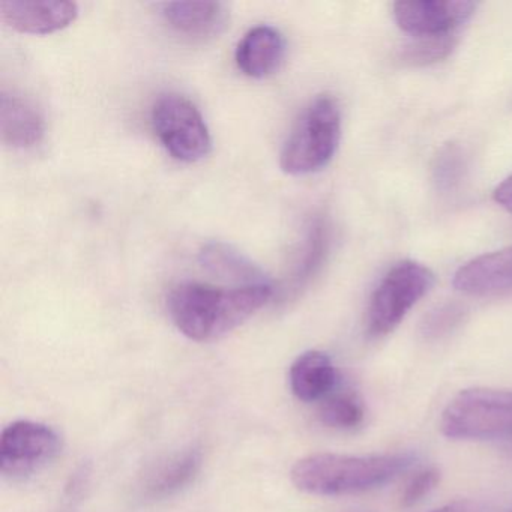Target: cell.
Masks as SVG:
<instances>
[{"label": "cell", "mask_w": 512, "mask_h": 512, "mask_svg": "<svg viewBox=\"0 0 512 512\" xmlns=\"http://www.w3.org/2000/svg\"><path fill=\"white\" fill-rule=\"evenodd\" d=\"M271 298L272 286L223 289L188 281L172 289L167 308L176 328L185 337L206 343L235 331Z\"/></svg>", "instance_id": "6da1fadb"}, {"label": "cell", "mask_w": 512, "mask_h": 512, "mask_svg": "<svg viewBox=\"0 0 512 512\" xmlns=\"http://www.w3.org/2000/svg\"><path fill=\"white\" fill-rule=\"evenodd\" d=\"M409 452L397 454L308 455L293 466L292 482L301 491L316 496H349L368 493L391 484L415 464Z\"/></svg>", "instance_id": "7a4b0ae2"}, {"label": "cell", "mask_w": 512, "mask_h": 512, "mask_svg": "<svg viewBox=\"0 0 512 512\" xmlns=\"http://www.w3.org/2000/svg\"><path fill=\"white\" fill-rule=\"evenodd\" d=\"M341 139L337 101L320 95L305 107L281 149L280 166L292 176L311 175L328 166Z\"/></svg>", "instance_id": "3957f363"}, {"label": "cell", "mask_w": 512, "mask_h": 512, "mask_svg": "<svg viewBox=\"0 0 512 512\" xmlns=\"http://www.w3.org/2000/svg\"><path fill=\"white\" fill-rule=\"evenodd\" d=\"M433 283V272L421 263L406 260L395 265L371 296L368 334L380 338L394 331Z\"/></svg>", "instance_id": "277c9868"}, {"label": "cell", "mask_w": 512, "mask_h": 512, "mask_svg": "<svg viewBox=\"0 0 512 512\" xmlns=\"http://www.w3.org/2000/svg\"><path fill=\"white\" fill-rule=\"evenodd\" d=\"M152 125L166 151L176 160L197 163L211 152V133L202 113L182 95H161L152 109Z\"/></svg>", "instance_id": "5b68a950"}, {"label": "cell", "mask_w": 512, "mask_h": 512, "mask_svg": "<svg viewBox=\"0 0 512 512\" xmlns=\"http://www.w3.org/2000/svg\"><path fill=\"white\" fill-rule=\"evenodd\" d=\"M59 451L61 437L49 425L13 422L0 437V469L5 475H28L52 461Z\"/></svg>", "instance_id": "8992f818"}, {"label": "cell", "mask_w": 512, "mask_h": 512, "mask_svg": "<svg viewBox=\"0 0 512 512\" xmlns=\"http://www.w3.org/2000/svg\"><path fill=\"white\" fill-rule=\"evenodd\" d=\"M473 11L469 0H401L394 5L398 28L416 38L448 37Z\"/></svg>", "instance_id": "52a82bcc"}, {"label": "cell", "mask_w": 512, "mask_h": 512, "mask_svg": "<svg viewBox=\"0 0 512 512\" xmlns=\"http://www.w3.org/2000/svg\"><path fill=\"white\" fill-rule=\"evenodd\" d=\"M79 7L74 2L0 0V20L22 34L49 35L76 22Z\"/></svg>", "instance_id": "ba28073f"}, {"label": "cell", "mask_w": 512, "mask_h": 512, "mask_svg": "<svg viewBox=\"0 0 512 512\" xmlns=\"http://www.w3.org/2000/svg\"><path fill=\"white\" fill-rule=\"evenodd\" d=\"M163 17L173 32L187 40L203 43L223 34L229 11L221 2H169L163 4Z\"/></svg>", "instance_id": "9c48e42d"}, {"label": "cell", "mask_w": 512, "mask_h": 512, "mask_svg": "<svg viewBox=\"0 0 512 512\" xmlns=\"http://www.w3.org/2000/svg\"><path fill=\"white\" fill-rule=\"evenodd\" d=\"M454 287L473 296L512 290V247L484 254L461 266L455 274Z\"/></svg>", "instance_id": "30bf717a"}, {"label": "cell", "mask_w": 512, "mask_h": 512, "mask_svg": "<svg viewBox=\"0 0 512 512\" xmlns=\"http://www.w3.org/2000/svg\"><path fill=\"white\" fill-rule=\"evenodd\" d=\"M46 134L41 110L23 95L2 92L0 97V137L13 149H31Z\"/></svg>", "instance_id": "8fae6325"}, {"label": "cell", "mask_w": 512, "mask_h": 512, "mask_svg": "<svg viewBox=\"0 0 512 512\" xmlns=\"http://www.w3.org/2000/svg\"><path fill=\"white\" fill-rule=\"evenodd\" d=\"M286 58V41L272 26L248 31L236 49V64L251 79H266L280 70Z\"/></svg>", "instance_id": "7c38bea8"}, {"label": "cell", "mask_w": 512, "mask_h": 512, "mask_svg": "<svg viewBox=\"0 0 512 512\" xmlns=\"http://www.w3.org/2000/svg\"><path fill=\"white\" fill-rule=\"evenodd\" d=\"M290 388L305 403L322 400L337 385V370L331 358L319 350H308L290 367Z\"/></svg>", "instance_id": "4fadbf2b"}, {"label": "cell", "mask_w": 512, "mask_h": 512, "mask_svg": "<svg viewBox=\"0 0 512 512\" xmlns=\"http://www.w3.org/2000/svg\"><path fill=\"white\" fill-rule=\"evenodd\" d=\"M202 467V452L185 449L158 464L143 482V494L149 499H166L187 487Z\"/></svg>", "instance_id": "5bb4252c"}, {"label": "cell", "mask_w": 512, "mask_h": 512, "mask_svg": "<svg viewBox=\"0 0 512 512\" xmlns=\"http://www.w3.org/2000/svg\"><path fill=\"white\" fill-rule=\"evenodd\" d=\"M200 262L212 274L242 286H271L268 275L248 257L226 244L206 245L200 253Z\"/></svg>", "instance_id": "9a60e30c"}, {"label": "cell", "mask_w": 512, "mask_h": 512, "mask_svg": "<svg viewBox=\"0 0 512 512\" xmlns=\"http://www.w3.org/2000/svg\"><path fill=\"white\" fill-rule=\"evenodd\" d=\"M319 418L326 427L335 428V430H352L364 421V404L353 394L335 395L322 404Z\"/></svg>", "instance_id": "2e32d148"}, {"label": "cell", "mask_w": 512, "mask_h": 512, "mask_svg": "<svg viewBox=\"0 0 512 512\" xmlns=\"http://www.w3.org/2000/svg\"><path fill=\"white\" fill-rule=\"evenodd\" d=\"M454 47L452 37L418 38L415 43L406 47L403 59L410 64L425 65L440 61L451 53Z\"/></svg>", "instance_id": "e0dca14e"}, {"label": "cell", "mask_w": 512, "mask_h": 512, "mask_svg": "<svg viewBox=\"0 0 512 512\" xmlns=\"http://www.w3.org/2000/svg\"><path fill=\"white\" fill-rule=\"evenodd\" d=\"M439 482V470L433 469V467L415 473L401 493V506L412 508V506L418 505L439 485Z\"/></svg>", "instance_id": "ac0fdd59"}, {"label": "cell", "mask_w": 512, "mask_h": 512, "mask_svg": "<svg viewBox=\"0 0 512 512\" xmlns=\"http://www.w3.org/2000/svg\"><path fill=\"white\" fill-rule=\"evenodd\" d=\"M458 313H460V311H455L454 308H446V310L437 311L436 314H433V316L428 319L427 325H425V334H442V332H445V329L452 326V323H454L455 319L458 317Z\"/></svg>", "instance_id": "d6986e66"}, {"label": "cell", "mask_w": 512, "mask_h": 512, "mask_svg": "<svg viewBox=\"0 0 512 512\" xmlns=\"http://www.w3.org/2000/svg\"><path fill=\"white\" fill-rule=\"evenodd\" d=\"M455 157H457V155H455L452 149H449V151H446L445 154L440 157V163L439 166H437V178H439L440 181L448 182V184L454 181L455 172L458 170L455 169V167H460Z\"/></svg>", "instance_id": "ffe728a7"}, {"label": "cell", "mask_w": 512, "mask_h": 512, "mask_svg": "<svg viewBox=\"0 0 512 512\" xmlns=\"http://www.w3.org/2000/svg\"><path fill=\"white\" fill-rule=\"evenodd\" d=\"M493 197L497 205L502 206L503 209L512 214V173L497 185Z\"/></svg>", "instance_id": "44dd1931"}, {"label": "cell", "mask_w": 512, "mask_h": 512, "mask_svg": "<svg viewBox=\"0 0 512 512\" xmlns=\"http://www.w3.org/2000/svg\"><path fill=\"white\" fill-rule=\"evenodd\" d=\"M431 512H469L467 511L466 503L463 502H452L448 505L440 506V508L434 509Z\"/></svg>", "instance_id": "7402d4cb"}, {"label": "cell", "mask_w": 512, "mask_h": 512, "mask_svg": "<svg viewBox=\"0 0 512 512\" xmlns=\"http://www.w3.org/2000/svg\"><path fill=\"white\" fill-rule=\"evenodd\" d=\"M511 452H512V446H511Z\"/></svg>", "instance_id": "603a6c76"}]
</instances>
